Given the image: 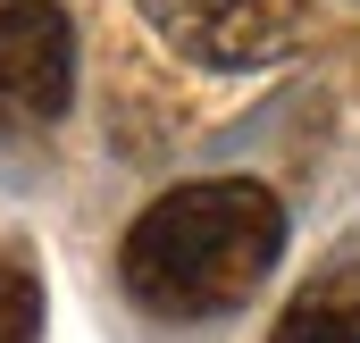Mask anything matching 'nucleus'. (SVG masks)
<instances>
[{
  "label": "nucleus",
  "mask_w": 360,
  "mask_h": 343,
  "mask_svg": "<svg viewBox=\"0 0 360 343\" xmlns=\"http://www.w3.org/2000/svg\"><path fill=\"white\" fill-rule=\"evenodd\" d=\"M285 252V201L252 176H201L160 193L134 226H126V252L117 276L126 293L151 310V318H226L243 293H260V276Z\"/></svg>",
  "instance_id": "nucleus-1"
},
{
  "label": "nucleus",
  "mask_w": 360,
  "mask_h": 343,
  "mask_svg": "<svg viewBox=\"0 0 360 343\" xmlns=\"http://www.w3.org/2000/svg\"><path fill=\"white\" fill-rule=\"evenodd\" d=\"M151 17V34L184 51L193 67H218V76H252L276 67L302 25H310V0H134Z\"/></svg>",
  "instance_id": "nucleus-2"
},
{
  "label": "nucleus",
  "mask_w": 360,
  "mask_h": 343,
  "mask_svg": "<svg viewBox=\"0 0 360 343\" xmlns=\"http://www.w3.org/2000/svg\"><path fill=\"white\" fill-rule=\"evenodd\" d=\"M76 101V25L59 0H0V117L51 126Z\"/></svg>",
  "instance_id": "nucleus-3"
},
{
  "label": "nucleus",
  "mask_w": 360,
  "mask_h": 343,
  "mask_svg": "<svg viewBox=\"0 0 360 343\" xmlns=\"http://www.w3.org/2000/svg\"><path fill=\"white\" fill-rule=\"evenodd\" d=\"M269 343H360V252H335L276 318Z\"/></svg>",
  "instance_id": "nucleus-4"
},
{
  "label": "nucleus",
  "mask_w": 360,
  "mask_h": 343,
  "mask_svg": "<svg viewBox=\"0 0 360 343\" xmlns=\"http://www.w3.org/2000/svg\"><path fill=\"white\" fill-rule=\"evenodd\" d=\"M0 343H42V268L17 252H0Z\"/></svg>",
  "instance_id": "nucleus-5"
}]
</instances>
